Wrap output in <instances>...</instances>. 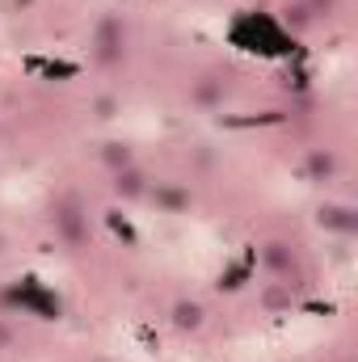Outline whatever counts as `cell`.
Instances as JSON below:
<instances>
[{
    "label": "cell",
    "mask_w": 358,
    "mask_h": 362,
    "mask_svg": "<svg viewBox=\"0 0 358 362\" xmlns=\"http://www.w3.org/2000/svg\"><path fill=\"white\" fill-rule=\"evenodd\" d=\"M202 325H207V312H202L198 299H178L173 303V329L178 333H198Z\"/></svg>",
    "instance_id": "cell-1"
},
{
    "label": "cell",
    "mask_w": 358,
    "mask_h": 362,
    "mask_svg": "<svg viewBox=\"0 0 358 362\" xmlns=\"http://www.w3.org/2000/svg\"><path fill=\"white\" fill-rule=\"evenodd\" d=\"M156 198H161L165 206H185V202H190L185 194H173V189H169V194H161V189H156Z\"/></svg>",
    "instance_id": "cell-9"
},
{
    "label": "cell",
    "mask_w": 358,
    "mask_h": 362,
    "mask_svg": "<svg viewBox=\"0 0 358 362\" xmlns=\"http://www.w3.org/2000/svg\"><path fill=\"white\" fill-rule=\"evenodd\" d=\"M321 223L333 228V232H354V206H346V202L325 206V211H321Z\"/></svg>",
    "instance_id": "cell-7"
},
{
    "label": "cell",
    "mask_w": 358,
    "mask_h": 362,
    "mask_svg": "<svg viewBox=\"0 0 358 362\" xmlns=\"http://www.w3.org/2000/svg\"><path fill=\"white\" fill-rule=\"evenodd\" d=\"M114 194L127 198V202H135V198L148 194V177H144L135 165H131V169H118V173H114Z\"/></svg>",
    "instance_id": "cell-2"
},
{
    "label": "cell",
    "mask_w": 358,
    "mask_h": 362,
    "mask_svg": "<svg viewBox=\"0 0 358 362\" xmlns=\"http://www.w3.org/2000/svg\"><path fill=\"white\" fill-rule=\"evenodd\" d=\"M262 262H266L274 274H287L295 266V249L291 245H282V240H270L266 249H262Z\"/></svg>",
    "instance_id": "cell-5"
},
{
    "label": "cell",
    "mask_w": 358,
    "mask_h": 362,
    "mask_svg": "<svg viewBox=\"0 0 358 362\" xmlns=\"http://www.w3.org/2000/svg\"><path fill=\"white\" fill-rule=\"evenodd\" d=\"M122 55V34H118V25L110 21V25H101V38H97V59L101 64H114Z\"/></svg>",
    "instance_id": "cell-6"
},
{
    "label": "cell",
    "mask_w": 358,
    "mask_h": 362,
    "mask_svg": "<svg viewBox=\"0 0 358 362\" xmlns=\"http://www.w3.org/2000/svg\"><path fill=\"white\" fill-rule=\"evenodd\" d=\"M266 308H270V312L291 308V286H287V282H274V286L266 291Z\"/></svg>",
    "instance_id": "cell-8"
},
{
    "label": "cell",
    "mask_w": 358,
    "mask_h": 362,
    "mask_svg": "<svg viewBox=\"0 0 358 362\" xmlns=\"http://www.w3.org/2000/svg\"><path fill=\"white\" fill-rule=\"evenodd\" d=\"M308 177L312 181H333L337 177V156L329 148H312L308 152Z\"/></svg>",
    "instance_id": "cell-3"
},
{
    "label": "cell",
    "mask_w": 358,
    "mask_h": 362,
    "mask_svg": "<svg viewBox=\"0 0 358 362\" xmlns=\"http://www.w3.org/2000/svg\"><path fill=\"white\" fill-rule=\"evenodd\" d=\"M97 156H101V165H105L110 173H118V169H131V165H135V152H131V144H118V139H110V144H105Z\"/></svg>",
    "instance_id": "cell-4"
}]
</instances>
